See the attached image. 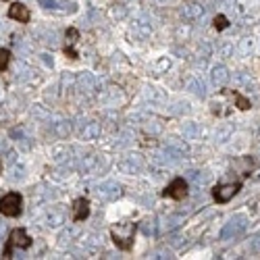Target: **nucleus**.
<instances>
[{"instance_id":"f257e3e1","label":"nucleus","mask_w":260,"mask_h":260,"mask_svg":"<svg viewBox=\"0 0 260 260\" xmlns=\"http://www.w3.org/2000/svg\"><path fill=\"white\" fill-rule=\"evenodd\" d=\"M136 231H138V223H121V225H115L111 229V237L119 250H132L134 246V237H136Z\"/></svg>"},{"instance_id":"f03ea898","label":"nucleus","mask_w":260,"mask_h":260,"mask_svg":"<svg viewBox=\"0 0 260 260\" xmlns=\"http://www.w3.org/2000/svg\"><path fill=\"white\" fill-rule=\"evenodd\" d=\"M242 189V181H237V183H219V185H214L212 189V198L214 202H219V204H227L233 196H237V191Z\"/></svg>"},{"instance_id":"7ed1b4c3","label":"nucleus","mask_w":260,"mask_h":260,"mask_svg":"<svg viewBox=\"0 0 260 260\" xmlns=\"http://www.w3.org/2000/svg\"><path fill=\"white\" fill-rule=\"evenodd\" d=\"M21 202L23 200H21L19 193L11 191L0 200V212H3L5 216H17V214H21Z\"/></svg>"},{"instance_id":"20e7f679","label":"nucleus","mask_w":260,"mask_h":260,"mask_svg":"<svg viewBox=\"0 0 260 260\" xmlns=\"http://www.w3.org/2000/svg\"><path fill=\"white\" fill-rule=\"evenodd\" d=\"M162 196H165V198H173V200H183V198L187 196V181L181 179V177L173 179V181L165 187Z\"/></svg>"},{"instance_id":"39448f33","label":"nucleus","mask_w":260,"mask_h":260,"mask_svg":"<svg viewBox=\"0 0 260 260\" xmlns=\"http://www.w3.org/2000/svg\"><path fill=\"white\" fill-rule=\"evenodd\" d=\"M88 216H90V200H85V198L75 200V204H73V221L81 223V221L88 219Z\"/></svg>"},{"instance_id":"423d86ee","label":"nucleus","mask_w":260,"mask_h":260,"mask_svg":"<svg viewBox=\"0 0 260 260\" xmlns=\"http://www.w3.org/2000/svg\"><path fill=\"white\" fill-rule=\"evenodd\" d=\"M9 17L11 19H17L19 23H29V9L25 5H21V3H15L9 9Z\"/></svg>"},{"instance_id":"0eeeda50","label":"nucleus","mask_w":260,"mask_h":260,"mask_svg":"<svg viewBox=\"0 0 260 260\" xmlns=\"http://www.w3.org/2000/svg\"><path fill=\"white\" fill-rule=\"evenodd\" d=\"M11 244H15L19 248H29L31 246V240H29V235L23 229H15L11 233Z\"/></svg>"},{"instance_id":"6e6552de","label":"nucleus","mask_w":260,"mask_h":260,"mask_svg":"<svg viewBox=\"0 0 260 260\" xmlns=\"http://www.w3.org/2000/svg\"><path fill=\"white\" fill-rule=\"evenodd\" d=\"M231 96L235 98V106L240 108V111H250V108H252V102L248 98H244L240 92H231Z\"/></svg>"},{"instance_id":"1a4fd4ad","label":"nucleus","mask_w":260,"mask_h":260,"mask_svg":"<svg viewBox=\"0 0 260 260\" xmlns=\"http://www.w3.org/2000/svg\"><path fill=\"white\" fill-rule=\"evenodd\" d=\"M214 27L219 29V31L227 29V27H229V21H227V17H225V15H216V17H214Z\"/></svg>"},{"instance_id":"9d476101","label":"nucleus","mask_w":260,"mask_h":260,"mask_svg":"<svg viewBox=\"0 0 260 260\" xmlns=\"http://www.w3.org/2000/svg\"><path fill=\"white\" fill-rule=\"evenodd\" d=\"M9 58H11V54H9V50H0V71L3 69H7V64H9Z\"/></svg>"},{"instance_id":"9b49d317","label":"nucleus","mask_w":260,"mask_h":260,"mask_svg":"<svg viewBox=\"0 0 260 260\" xmlns=\"http://www.w3.org/2000/svg\"><path fill=\"white\" fill-rule=\"evenodd\" d=\"M67 36H69V44H75V42L79 40V31H77V29H73V27L67 31Z\"/></svg>"},{"instance_id":"f8f14e48","label":"nucleus","mask_w":260,"mask_h":260,"mask_svg":"<svg viewBox=\"0 0 260 260\" xmlns=\"http://www.w3.org/2000/svg\"><path fill=\"white\" fill-rule=\"evenodd\" d=\"M7 150V146H5V142H0V152H5Z\"/></svg>"}]
</instances>
